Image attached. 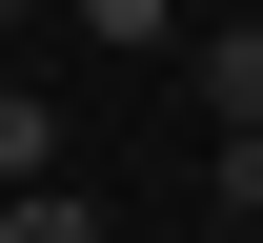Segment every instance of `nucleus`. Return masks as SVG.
<instances>
[{"label":"nucleus","mask_w":263,"mask_h":243,"mask_svg":"<svg viewBox=\"0 0 263 243\" xmlns=\"http://www.w3.org/2000/svg\"><path fill=\"white\" fill-rule=\"evenodd\" d=\"M202 102H223V142H263V21H223V41H202Z\"/></svg>","instance_id":"f257e3e1"},{"label":"nucleus","mask_w":263,"mask_h":243,"mask_svg":"<svg viewBox=\"0 0 263 243\" xmlns=\"http://www.w3.org/2000/svg\"><path fill=\"white\" fill-rule=\"evenodd\" d=\"M0 182H61V102L41 81H0Z\"/></svg>","instance_id":"f03ea898"},{"label":"nucleus","mask_w":263,"mask_h":243,"mask_svg":"<svg viewBox=\"0 0 263 243\" xmlns=\"http://www.w3.org/2000/svg\"><path fill=\"white\" fill-rule=\"evenodd\" d=\"M61 21H81V41H162L182 0H61Z\"/></svg>","instance_id":"7ed1b4c3"},{"label":"nucleus","mask_w":263,"mask_h":243,"mask_svg":"<svg viewBox=\"0 0 263 243\" xmlns=\"http://www.w3.org/2000/svg\"><path fill=\"white\" fill-rule=\"evenodd\" d=\"M0 21H61V0H0Z\"/></svg>","instance_id":"20e7f679"}]
</instances>
